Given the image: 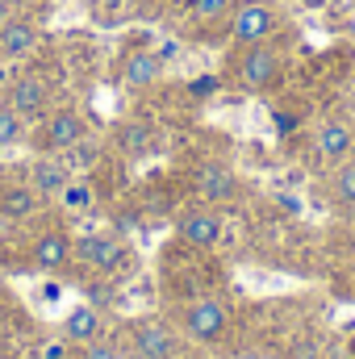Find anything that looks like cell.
I'll use <instances>...</instances> for the list:
<instances>
[{
  "label": "cell",
  "mask_w": 355,
  "mask_h": 359,
  "mask_svg": "<svg viewBox=\"0 0 355 359\" xmlns=\"http://www.w3.org/2000/svg\"><path fill=\"white\" fill-rule=\"evenodd\" d=\"M96 159H100V151H96L92 142H84V138H80V142L72 147V159H67V168H92Z\"/></svg>",
  "instance_id": "44dd1931"
},
{
  "label": "cell",
  "mask_w": 355,
  "mask_h": 359,
  "mask_svg": "<svg viewBox=\"0 0 355 359\" xmlns=\"http://www.w3.org/2000/svg\"><path fill=\"white\" fill-rule=\"evenodd\" d=\"M84 117L76 113V109H55V113H46L42 117V130H38V151H72L80 138H84Z\"/></svg>",
  "instance_id": "3957f363"
},
{
  "label": "cell",
  "mask_w": 355,
  "mask_h": 359,
  "mask_svg": "<svg viewBox=\"0 0 355 359\" xmlns=\"http://www.w3.org/2000/svg\"><path fill=\"white\" fill-rule=\"evenodd\" d=\"M38 42H42V29H38L29 17H8V21L0 25V59H8V63L34 55Z\"/></svg>",
  "instance_id": "52a82bcc"
},
{
  "label": "cell",
  "mask_w": 355,
  "mask_h": 359,
  "mask_svg": "<svg viewBox=\"0 0 355 359\" xmlns=\"http://www.w3.org/2000/svg\"><path fill=\"white\" fill-rule=\"evenodd\" d=\"M8 17H13V4H8V0H0V25H4Z\"/></svg>",
  "instance_id": "f1b7e54d"
},
{
  "label": "cell",
  "mask_w": 355,
  "mask_h": 359,
  "mask_svg": "<svg viewBox=\"0 0 355 359\" xmlns=\"http://www.w3.org/2000/svg\"><path fill=\"white\" fill-rule=\"evenodd\" d=\"M272 121H276V130H280V134H288V130H297V121H301V117H297V113H276Z\"/></svg>",
  "instance_id": "d4e9b609"
},
{
  "label": "cell",
  "mask_w": 355,
  "mask_h": 359,
  "mask_svg": "<svg viewBox=\"0 0 355 359\" xmlns=\"http://www.w3.org/2000/svg\"><path fill=\"white\" fill-rule=\"evenodd\" d=\"M226 322H230V313H226V305H222V301H192V305L184 309V326H188V334H192V339H201V343L222 339Z\"/></svg>",
  "instance_id": "8992f818"
},
{
  "label": "cell",
  "mask_w": 355,
  "mask_h": 359,
  "mask_svg": "<svg viewBox=\"0 0 355 359\" xmlns=\"http://www.w3.org/2000/svg\"><path fill=\"white\" fill-rule=\"evenodd\" d=\"M29 184L38 188V196H59V192L72 184V168H67V159H55V155L34 159V168H29Z\"/></svg>",
  "instance_id": "4fadbf2b"
},
{
  "label": "cell",
  "mask_w": 355,
  "mask_h": 359,
  "mask_svg": "<svg viewBox=\"0 0 355 359\" xmlns=\"http://www.w3.org/2000/svg\"><path fill=\"white\" fill-rule=\"evenodd\" d=\"M25 134V117L8 104H0V147H17Z\"/></svg>",
  "instance_id": "ac0fdd59"
},
{
  "label": "cell",
  "mask_w": 355,
  "mask_h": 359,
  "mask_svg": "<svg viewBox=\"0 0 355 359\" xmlns=\"http://www.w3.org/2000/svg\"><path fill=\"white\" fill-rule=\"evenodd\" d=\"M159 76H163V55H159V50H151V46L130 50V55H126V63H121V84H126L130 92L151 88Z\"/></svg>",
  "instance_id": "ba28073f"
},
{
  "label": "cell",
  "mask_w": 355,
  "mask_h": 359,
  "mask_svg": "<svg viewBox=\"0 0 355 359\" xmlns=\"http://www.w3.org/2000/svg\"><path fill=\"white\" fill-rule=\"evenodd\" d=\"M330 192H335V201H339V205H355V163H343V168L335 172Z\"/></svg>",
  "instance_id": "d6986e66"
},
{
  "label": "cell",
  "mask_w": 355,
  "mask_h": 359,
  "mask_svg": "<svg viewBox=\"0 0 355 359\" xmlns=\"http://www.w3.org/2000/svg\"><path fill=\"white\" fill-rule=\"evenodd\" d=\"M351 147H355V138H351V126L347 121H322L318 134H314V151L326 163H343L351 155Z\"/></svg>",
  "instance_id": "7c38bea8"
},
{
  "label": "cell",
  "mask_w": 355,
  "mask_h": 359,
  "mask_svg": "<svg viewBox=\"0 0 355 359\" xmlns=\"http://www.w3.org/2000/svg\"><path fill=\"white\" fill-rule=\"evenodd\" d=\"M130 351L134 359H176V334L163 322H138L130 334Z\"/></svg>",
  "instance_id": "5b68a950"
},
{
  "label": "cell",
  "mask_w": 355,
  "mask_h": 359,
  "mask_svg": "<svg viewBox=\"0 0 355 359\" xmlns=\"http://www.w3.org/2000/svg\"><path fill=\"white\" fill-rule=\"evenodd\" d=\"M59 297H63V288H59V284H46V288H42V301H59Z\"/></svg>",
  "instance_id": "83f0119b"
},
{
  "label": "cell",
  "mask_w": 355,
  "mask_h": 359,
  "mask_svg": "<svg viewBox=\"0 0 355 359\" xmlns=\"http://www.w3.org/2000/svg\"><path fill=\"white\" fill-rule=\"evenodd\" d=\"M217 88H222V80H217V76H196V80H188V96H196V100L213 96Z\"/></svg>",
  "instance_id": "603a6c76"
},
{
  "label": "cell",
  "mask_w": 355,
  "mask_h": 359,
  "mask_svg": "<svg viewBox=\"0 0 355 359\" xmlns=\"http://www.w3.org/2000/svg\"><path fill=\"white\" fill-rule=\"evenodd\" d=\"M59 196H63V205H67V209H88V205H92V188H88V184H76V180H72Z\"/></svg>",
  "instance_id": "ffe728a7"
},
{
  "label": "cell",
  "mask_w": 355,
  "mask_h": 359,
  "mask_svg": "<svg viewBox=\"0 0 355 359\" xmlns=\"http://www.w3.org/2000/svg\"><path fill=\"white\" fill-rule=\"evenodd\" d=\"M42 359H67V343H51V347L42 351Z\"/></svg>",
  "instance_id": "4316f807"
},
{
  "label": "cell",
  "mask_w": 355,
  "mask_h": 359,
  "mask_svg": "<svg viewBox=\"0 0 355 359\" xmlns=\"http://www.w3.org/2000/svg\"><path fill=\"white\" fill-rule=\"evenodd\" d=\"M176 230L188 247H217V238H222V217L209 213V209H188V213H180Z\"/></svg>",
  "instance_id": "30bf717a"
},
{
  "label": "cell",
  "mask_w": 355,
  "mask_h": 359,
  "mask_svg": "<svg viewBox=\"0 0 355 359\" xmlns=\"http://www.w3.org/2000/svg\"><path fill=\"white\" fill-rule=\"evenodd\" d=\"M330 359H355V355H351V351H347V355H330Z\"/></svg>",
  "instance_id": "f546056e"
},
{
  "label": "cell",
  "mask_w": 355,
  "mask_h": 359,
  "mask_svg": "<svg viewBox=\"0 0 355 359\" xmlns=\"http://www.w3.org/2000/svg\"><path fill=\"white\" fill-rule=\"evenodd\" d=\"M196 192L209 201V205H226L239 196V176L226 168V163H205L196 172Z\"/></svg>",
  "instance_id": "8fae6325"
},
{
  "label": "cell",
  "mask_w": 355,
  "mask_h": 359,
  "mask_svg": "<svg viewBox=\"0 0 355 359\" xmlns=\"http://www.w3.org/2000/svg\"><path fill=\"white\" fill-rule=\"evenodd\" d=\"M347 351H351V355H355V339H351V347H347Z\"/></svg>",
  "instance_id": "4dcf8cb0"
},
{
  "label": "cell",
  "mask_w": 355,
  "mask_h": 359,
  "mask_svg": "<svg viewBox=\"0 0 355 359\" xmlns=\"http://www.w3.org/2000/svg\"><path fill=\"white\" fill-rule=\"evenodd\" d=\"M46 96H51V88H46L42 76H17L8 84V109H17L25 121L29 117H42L46 113Z\"/></svg>",
  "instance_id": "9c48e42d"
},
{
  "label": "cell",
  "mask_w": 355,
  "mask_h": 359,
  "mask_svg": "<svg viewBox=\"0 0 355 359\" xmlns=\"http://www.w3.org/2000/svg\"><path fill=\"white\" fill-rule=\"evenodd\" d=\"M100 326H105V322H100V309H96V305H76V309L63 318V339L84 347L92 339H100Z\"/></svg>",
  "instance_id": "9a60e30c"
},
{
  "label": "cell",
  "mask_w": 355,
  "mask_h": 359,
  "mask_svg": "<svg viewBox=\"0 0 355 359\" xmlns=\"http://www.w3.org/2000/svg\"><path fill=\"white\" fill-rule=\"evenodd\" d=\"M142 4H151V0H142Z\"/></svg>",
  "instance_id": "d6a6232c"
},
{
  "label": "cell",
  "mask_w": 355,
  "mask_h": 359,
  "mask_svg": "<svg viewBox=\"0 0 355 359\" xmlns=\"http://www.w3.org/2000/svg\"><path fill=\"white\" fill-rule=\"evenodd\" d=\"M76 255L96 271H117L126 264V243L117 238V234H84L80 243H76Z\"/></svg>",
  "instance_id": "277c9868"
},
{
  "label": "cell",
  "mask_w": 355,
  "mask_h": 359,
  "mask_svg": "<svg viewBox=\"0 0 355 359\" xmlns=\"http://www.w3.org/2000/svg\"><path fill=\"white\" fill-rule=\"evenodd\" d=\"M351 297H355V276H351Z\"/></svg>",
  "instance_id": "1f68e13d"
},
{
  "label": "cell",
  "mask_w": 355,
  "mask_h": 359,
  "mask_svg": "<svg viewBox=\"0 0 355 359\" xmlns=\"http://www.w3.org/2000/svg\"><path fill=\"white\" fill-rule=\"evenodd\" d=\"M72 255H76V243H72L63 230H46V234L34 243V264L42 271H59Z\"/></svg>",
  "instance_id": "5bb4252c"
},
{
  "label": "cell",
  "mask_w": 355,
  "mask_h": 359,
  "mask_svg": "<svg viewBox=\"0 0 355 359\" xmlns=\"http://www.w3.org/2000/svg\"><path fill=\"white\" fill-rule=\"evenodd\" d=\"M80 359H121V355H117V347H113V343H105V339H92V343H84Z\"/></svg>",
  "instance_id": "cb8c5ba5"
},
{
  "label": "cell",
  "mask_w": 355,
  "mask_h": 359,
  "mask_svg": "<svg viewBox=\"0 0 355 359\" xmlns=\"http://www.w3.org/2000/svg\"><path fill=\"white\" fill-rule=\"evenodd\" d=\"M38 205H42V196H38L34 184H13V188L0 192V217H8V222H21V217L38 213Z\"/></svg>",
  "instance_id": "2e32d148"
},
{
  "label": "cell",
  "mask_w": 355,
  "mask_h": 359,
  "mask_svg": "<svg viewBox=\"0 0 355 359\" xmlns=\"http://www.w3.org/2000/svg\"><path fill=\"white\" fill-rule=\"evenodd\" d=\"M234 80H239V88H247V92H267L280 80V50L272 42L243 46V55L234 63Z\"/></svg>",
  "instance_id": "6da1fadb"
},
{
  "label": "cell",
  "mask_w": 355,
  "mask_h": 359,
  "mask_svg": "<svg viewBox=\"0 0 355 359\" xmlns=\"http://www.w3.org/2000/svg\"><path fill=\"white\" fill-rule=\"evenodd\" d=\"M134 226H138V213H117V230L121 234H130Z\"/></svg>",
  "instance_id": "484cf974"
},
{
  "label": "cell",
  "mask_w": 355,
  "mask_h": 359,
  "mask_svg": "<svg viewBox=\"0 0 355 359\" xmlns=\"http://www.w3.org/2000/svg\"><path fill=\"white\" fill-rule=\"evenodd\" d=\"M272 34H276V8L267 0H243L230 13V42L255 46V42H267Z\"/></svg>",
  "instance_id": "7a4b0ae2"
},
{
  "label": "cell",
  "mask_w": 355,
  "mask_h": 359,
  "mask_svg": "<svg viewBox=\"0 0 355 359\" xmlns=\"http://www.w3.org/2000/svg\"><path fill=\"white\" fill-rule=\"evenodd\" d=\"M226 4H230V0H192L188 8H192V17H201V21H213V17L226 13Z\"/></svg>",
  "instance_id": "7402d4cb"
},
{
  "label": "cell",
  "mask_w": 355,
  "mask_h": 359,
  "mask_svg": "<svg viewBox=\"0 0 355 359\" xmlns=\"http://www.w3.org/2000/svg\"><path fill=\"white\" fill-rule=\"evenodd\" d=\"M117 147H121V155H130V159H147V155L155 151V130L142 126V121H126V126L117 130Z\"/></svg>",
  "instance_id": "e0dca14e"
}]
</instances>
